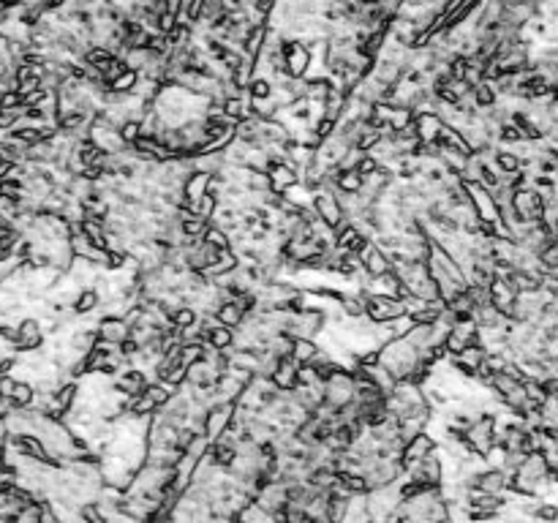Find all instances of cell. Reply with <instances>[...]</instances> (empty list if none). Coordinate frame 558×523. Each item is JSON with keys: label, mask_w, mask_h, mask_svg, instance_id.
<instances>
[{"label": "cell", "mask_w": 558, "mask_h": 523, "mask_svg": "<svg viewBox=\"0 0 558 523\" xmlns=\"http://www.w3.org/2000/svg\"><path fill=\"white\" fill-rule=\"evenodd\" d=\"M267 177H270V191H275V194H284V191H289L291 186L300 183V172L294 167H289L286 161L272 164L267 169Z\"/></svg>", "instance_id": "13"}, {"label": "cell", "mask_w": 558, "mask_h": 523, "mask_svg": "<svg viewBox=\"0 0 558 523\" xmlns=\"http://www.w3.org/2000/svg\"><path fill=\"white\" fill-rule=\"evenodd\" d=\"M169 322H172V327H191V324H196L199 322V314H196V308L194 305H188V303H183V305H177L175 311H169Z\"/></svg>", "instance_id": "24"}, {"label": "cell", "mask_w": 558, "mask_h": 523, "mask_svg": "<svg viewBox=\"0 0 558 523\" xmlns=\"http://www.w3.org/2000/svg\"><path fill=\"white\" fill-rule=\"evenodd\" d=\"M512 210H515L520 224H539L545 221V208H542V194L534 191L531 186L517 189L512 194Z\"/></svg>", "instance_id": "3"}, {"label": "cell", "mask_w": 558, "mask_h": 523, "mask_svg": "<svg viewBox=\"0 0 558 523\" xmlns=\"http://www.w3.org/2000/svg\"><path fill=\"white\" fill-rule=\"evenodd\" d=\"M322 396L324 403H330L332 409H343L346 403L354 401V379L349 368H338L324 384H322Z\"/></svg>", "instance_id": "2"}, {"label": "cell", "mask_w": 558, "mask_h": 523, "mask_svg": "<svg viewBox=\"0 0 558 523\" xmlns=\"http://www.w3.org/2000/svg\"><path fill=\"white\" fill-rule=\"evenodd\" d=\"M406 316L403 303L395 297H384V294H368L365 297V319H371L373 324H387Z\"/></svg>", "instance_id": "4"}, {"label": "cell", "mask_w": 558, "mask_h": 523, "mask_svg": "<svg viewBox=\"0 0 558 523\" xmlns=\"http://www.w3.org/2000/svg\"><path fill=\"white\" fill-rule=\"evenodd\" d=\"M125 68H128V65H125L123 58H112V61H109V63H106V65H103V68H101V80H103V84L109 87V84H112V82H115V80H118V77H120V74H123Z\"/></svg>", "instance_id": "30"}, {"label": "cell", "mask_w": 558, "mask_h": 523, "mask_svg": "<svg viewBox=\"0 0 558 523\" xmlns=\"http://www.w3.org/2000/svg\"><path fill=\"white\" fill-rule=\"evenodd\" d=\"M215 322H221L224 327H232V330H237L243 322H246V311L234 303V300H227V303H221L218 308H215V314H213Z\"/></svg>", "instance_id": "17"}, {"label": "cell", "mask_w": 558, "mask_h": 523, "mask_svg": "<svg viewBox=\"0 0 558 523\" xmlns=\"http://www.w3.org/2000/svg\"><path fill=\"white\" fill-rule=\"evenodd\" d=\"M99 308H101V294H99L96 286H82L77 292V297H74V303H71V311L80 316V319L96 314Z\"/></svg>", "instance_id": "15"}, {"label": "cell", "mask_w": 558, "mask_h": 523, "mask_svg": "<svg viewBox=\"0 0 558 523\" xmlns=\"http://www.w3.org/2000/svg\"><path fill=\"white\" fill-rule=\"evenodd\" d=\"M471 99H474L476 109H490V106H496V101H498L496 84L488 82V80L476 82L474 87H471Z\"/></svg>", "instance_id": "22"}, {"label": "cell", "mask_w": 558, "mask_h": 523, "mask_svg": "<svg viewBox=\"0 0 558 523\" xmlns=\"http://www.w3.org/2000/svg\"><path fill=\"white\" fill-rule=\"evenodd\" d=\"M33 401H36V387H33L30 382L17 379V387H14V393H11V398H8L11 409H30V406H33Z\"/></svg>", "instance_id": "23"}, {"label": "cell", "mask_w": 558, "mask_h": 523, "mask_svg": "<svg viewBox=\"0 0 558 523\" xmlns=\"http://www.w3.org/2000/svg\"><path fill=\"white\" fill-rule=\"evenodd\" d=\"M77 515L82 518V523H109V518L103 515V507L99 502H82L77 507Z\"/></svg>", "instance_id": "26"}, {"label": "cell", "mask_w": 558, "mask_h": 523, "mask_svg": "<svg viewBox=\"0 0 558 523\" xmlns=\"http://www.w3.org/2000/svg\"><path fill=\"white\" fill-rule=\"evenodd\" d=\"M145 396L156 403V409H164L166 403L177 396V390H175V387H169V384L161 382V379H150V382H147V387H145Z\"/></svg>", "instance_id": "19"}, {"label": "cell", "mask_w": 558, "mask_h": 523, "mask_svg": "<svg viewBox=\"0 0 558 523\" xmlns=\"http://www.w3.org/2000/svg\"><path fill=\"white\" fill-rule=\"evenodd\" d=\"M319 352H322V346H319L316 338H294V344H291V357H294L300 365L313 363V360L319 357Z\"/></svg>", "instance_id": "18"}, {"label": "cell", "mask_w": 558, "mask_h": 523, "mask_svg": "<svg viewBox=\"0 0 558 523\" xmlns=\"http://www.w3.org/2000/svg\"><path fill=\"white\" fill-rule=\"evenodd\" d=\"M118 131H120V139H123L125 145H131L139 134H142V120H134V118H128V120H123L120 126H118Z\"/></svg>", "instance_id": "31"}, {"label": "cell", "mask_w": 558, "mask_h": 523, "mask_svg": "<svg viewBox=\"0 0 558 523\" xmlns=\"http://www.w3.org/2000/svg\"><path fill=\"white\" fill-rule=\"evenodd\" d=\"M147 382H150V377H147L145 371L134 368V365L120 368V371H118V377L112 379V384H115V387L128 398L142 396V393H145V387H147Z\"/></svg>", "instance_id": "11"}, {"label": "cell", "mask_w": 558, "mask_h": 523, "mask_svg": "<svg viewBox=\"0 0 558 523\" xmlns=\"http://www.w3.org/2000/svg\"><path fill=\"white\" fill-rule=\"evenodd\" d=\"M297 371H300V363L291 355L278 357V363H275V368L270 374V382L275 384L278 393H291L297 387Z\"/></svg>", "instance_id": "9"}, {"label": "cell", "mask_w": 558, "mask_h": 523, "mask_svg": "<svg viewBox=\"0 0 558 523\" xmlns=\"http://www.w3.org/2000/svg\"><path fill=\"white\" fill-rule=\"evenodd\" d=\"M137 82H139V71H134V68H125L123 74L115 80V82L109 84V90H115V93H131L134 87H137Z\"/></svg>", "instance_id": "28"}, {"label": "cell", "mask_w": 558, "mask_h": 523, "mask_svg": "<svg viewBox=\"0 0 558 523\" xmlns=\"http://www.w3.org/2000/svg\"><path fill=\"white\" fill-rule=\"evenodd\" d=\"M205 240L213 246V248H218V251H227L232 248V237H229L227 232L221 229V227H215V224H210L205 232Z\"/></svg>", "instance_id": "29"}, {"label": "cell", "mask_w": 558, "mask_h": 523, "mask_svg": "<svg viewBox=\"0 0 558 523\" xmlns=\"http://www.w3.org/2000/svg\"><path fill=\"white\" fill-rule=\"evenodd\" d=\"M46 344V333H44L42 322L36 316H22L17 322V338H14V352L25 355V352H36Z\"/></svg>", "instance_id": "5"}, {"label": "cell", "mask_w": 558, "mask_h": 523, "mask_svg": "<svg viewBox=\"0 0 558 523\" xmlns=\"http://www.w3.org/2000/svg\"><path fill=\"white\" fill-rule=\"evenodd\" d=\"M537 262H539V267H542V272L558 270V237H553V240L537 253Z\"/></svg>", "instance_id": "25"}, {"label": "cell", "mask_w": 558, "mask_h": 523, "mask_svg": "<svg viewBox=\"0 0 558 523\" xmlns=\"http://www.w3.org/2000/svg\"><path fill=\"white\" fill-rule=\"evenodd\" d=\"M362 186H365V177L357 169H341L338 172V180H335V191L338 194H360Z\"/></svg>", "instance_id": "21"}, {"label": "cell", "mask_w": 558, "mask_h": 523, "mask_svg": "<svg viewBox=\"0 0 558 523\" xmlns=\"http://www.w3.org/2000/svg\"><path fill=\"white\" fill-rule=\"evenodd\" d=\"M246 90H248L251 101H265V99L272 96V82H270L267 77H253Z\"/></svg>", "instance_id": "27"}, {"label": "cell", "mask_w": 558, "mask_h": 523, "mask_svg": "<svg viewBox=\"0 0 558 523\" xmlns=\"http://www.w3.org/2000/svg\"><path fill=\"white\" fill-rule=\"evenodd\" d=\"M215 379H218V368L207 357H202V360H196V363L188 365L186 387H191V390H213Z\"/></svg>", "instance_id": "10"}, {"label": "cell", "mask_w": 558, "mask_h": 523, "mask_svg": "<svg viewBox=\"0 0 558 523\" xmlns=\"http://www.w3.org/2000/svg\"><path fill=\"white\" fill-rule=\"evenodd\" d=\"M22 106V93L17 87H6L0 93V109H20Z\"/></svg>", "instance_id": "33"}, {"label": "cell", "mask_w": 558, "mask_h": 523, "mask_svg": "<svg viewBox=\"0 0 558 523\" xmlns=\"http://www.w3.org/2000/svg\"><path fill=\"white\" fill-rule=\"evenodd\" d=\"M360 259H362V272H365V278H379V275H384V272L393 270V259H390V253L384 251L376 240H371V243L360 251Z\"/></svg>", "instance_id": "7"}, {"label": "cell", "mask_w": 558, "mask_h": 523, "mask_svg": "<svg viewBox=\"0 0 558 523\" xmlns=\"http://www.w3.org/2000/svg\"><path fill=\"white\" fill-rule=\"evenodd\" d=\"M96 333H99V341L101 344H109V346H120L123 341L131 338V327L123 316H101L96 322Z\"/></svg>", "instance_id": "8"}, {"label": "cell", "mask_w": 558, "mask_h": 523, "mask_svg": "<svg viewBox=\"0 0 558 523\" xmlns=\"http://www.w3.org/2000/svg\"><path fill=\"white\" fill-rule=\"evenodd\" d=\"M14 387H17V377H14V374H0V398H3V401L11 398Z\"/></svg>", "instance_id": "34"}, {"label": "cell", "mask_w": 558, "mask_h": 523, "mask_svg": "<svg viewBox=\"0 0 558 523\" xmlns=\"http://www.w3.org/2000/svg\"><path fill=\"white\" fill-rule=\"evenodd\" d=\"M335 491L352 499V496H365L371 488H368V482H365V477H362L360 472H346V469H341V472H335Z\"/></svg>", "instance_id": "14"}, {"label": "cell", "mask_w": 558, "mask_h": 523, "mask_svg": "<svg viewBox=\"0 0 558 523\" xmlns=\"http://www.w3.org/2000/svg\"><path fill=\"white\" fill-rule=\"evenodd\" d=\"M433 450H438V444H436L433 434H428V431H419L417 436H412L409 441H403V447H400V453H398V460H400L403 472H409L414 463H419L422 458H428Z\"/></svg>", "instance_id": "6"}, {"label": "cell", "mask_w": 558, "mask_h": 523, "mask_svg": "<svg viewBox=\"0 0 558 523\" xmlns=\"http://www.w3.org/2000/svg\"><path fill=\"white\" fill-rule=\"evenodd\" d=\"M80 232L84 237L99 246V248H106V221H99V218H80Z\"/></svg>", "instance_id": "20"}, {"label": "cell", "mask_w": 558, "mask_h": 523, "mask_svg": "<svg viewBox=\"0 0 558 523\" xmlns=\"http://www.w3.org/2000/svg\"><path fill=\"white\" fill-rule=\"evenodd\" d=\"M310 210L316 213V218L324 224V227H341L343 221H346V213L341 208V196H338V191L330 189V186H319L316 191H310Z\"/></svg>", "instance_id": "1"}, {"label": "cell", "mask_w": 558, "mask_h": 523, "mask_svg": "<svg viewBox=\"0 0 558 523\" xmlns=\"http://www.w3.org/2000/svg\"><path fill=\"white\" fill-rule=\"evenodd\" d=\"M376 169H379V161H376L373 156H368V153H365V156L360 158V164H357V172H360L362 177H368V175H373Z\"/></svg>", "instance_id": "35"}, {"label": "cell", "mask_w": 558, "mask_h": 523, "mask_svg": "<svg viewBox=\"0 0 558 523\" xmlns=\"http://www.w3.org/2000/svg\"><path fill=\"white\" fill-rule=\"evenodd\" d=\"M444 120L438 112H414V131L419 137V142H438L441 131H444Z\"/></svg>", "instance_id": "12"}, {"label": "cell", "mask_w": 558, "mask_h": 523, "mask_svg": "<svg viewBox=\"0 0 558 523\" xmlns=\"http://www.w3.org/2000/svg\"><path fill=\"white\" fill-rule=\"evenodd\" d=\"M534 518L539 523H558V504L556 502H539L534 510Z\"/></svg>", "instance_id": "32"}, {"label": "cell", "mask_w": 558, "mask_h": 523, "mask_svg": "<svg viewBox=\"0 0 558 523\" xmlns=\"http://www.w3.org/2000/svg\"><path fill=\"white\" fill-rule=\"evenodd\" d=\"M365 297H368L365 289H354V292L341 294L338 308H341L343 319H362L365 316Z\"/></svg>", "instance_id": "16"}]
</instances>
